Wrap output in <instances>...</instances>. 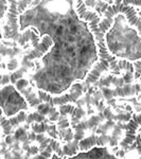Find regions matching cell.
<instances>
[{
	"mask_svg": "<svg viewBox=\"0 0 141 159\" xmlns=\"http://www.w3.org/2000/svg\"><path fill=\"white\" fill-rule=\"evenodd\" d=\"M75 11L80 19L84 20L88 24V28L90 29L92 34L94 35V39H96L97 47H98L99 61L108 65L111 67V70L116 71V72H119L121 70L135 72V68L132 61L125 60H117L107 50L106 42H105V34L100 30L99 24L101 21V17H100L98 13L87 9L85 2L83 0H76Z\"/></svg>",
	"mask_w": 141,
	"mask_h": 159,
	"instance_id": "obj_1",
	"label": "cell"
},
{
	"mask_svg": "<svg viewBox=\"0 0 141 159\" xmlns=\"http://www.w3.org/2000/svg\"><path fill=\"white\" fill-rule=\"evenodd\" d=\"M121 13L125 16V18L129 21V24L134 27L136 30L138 31V34L141 37V17L139 13L136 11L135 7L133 6H124L123 3L120 4H109L108 7L103 13V18L100 21V30L106 34L108 30L111 28L112 24H114L115 16L117 14ZM135 68V79H139L141 76V61H136L133 63Z\"/></svg>",
	"mask_w": 141,
	"mask_h": 159,
	"instance_id": "obj_2",
	"label": "cell"
},
{
	"mask_svg": "<svg viewBox=\"0 0 141 159\" xmlns=\"http://www.w3.org/2000/svg\"><path fill=\"white\" fill-rule=\"evenodd\" d=\"M7 21L3 25V36L2 38L12 39L15 43H18L20 46H25L29 40L32 39V36L36 30L30 29L24 33H19L18 25V1L17 0H7Z\"/></svg>",
	"mask_w": 141,
	"mask_h": 159,
	"instance_id": "obj_3",
	"label": "cell"
},
{
	"mask_svg": "<svg viewBox=\"0 0 141 159\" xmlns=\"http://www.w3.org/2000/svg\"><path fill=\"white\" fill-rule=\"evenodd\" d=\"M84 92L83 82H75L72 84V86L69 89V92L61 94V96L52 97L51 94L47 93L46 91L38 90L37 94L42 102H47L51 106H61L64 104L76 103L79 99L82 97V93Z\"/></svg>",
	"mask_w": 141,
	"mask_h": 159,
	"instance_id": "obj_4",
	"label": "cell"
},
{
	"mask_svg": "<svg viewBox=\"0 0 141 159\" xmlns=\"http://www.w3.org/2000/svg\"><path fill=\"white\" fill-rule=\"evenodd\" d=\"M14 87H15V89L24 97L30 107H37L38 105L42 103V100L39 99L38 94L34 92L28 80H25L24 78L18 80V81L14 84Z\"/></svg>",
	"mask_w": 141,
	"mask_h": 159,
	"instance_id": "obj_5",
	"label": "cell"
},
{
	"mask_svg": "<svg viewBox=\"0 0 141 159\" xmlns=\"http://www.w3.org/2000/svg\"><path fill=\"white\" fill-rule=\"evenodd\" d=\"M141 127V114L133 115L132 119L127 122V124L124 126L125 129V137L121 142H120V147L123 150L129 148L133 142L136 139V132Z\"/></svg>",
	"mask_w": 141,
	"mask_h": 159,
	"instance_id": "obj_6",
	"label": "cell"
},
{
	"mask_svg": "<svg viewBox=\"0 0 141 159\" xmlns=\"http://www.w3.org/2000/svg\"><path fill=\"white\" fill-rule=\"evenodd\" d=\"M53 46V39L49 35H45L42 37L40 42L35 46L32 50L28 51L22 58V63H28V61H32L36 58L43 57L46 53L49 51V49Z\"/></svg>",
	"mask_w": 141,
	"mask_h": 159,
	"instance_id": "obj_7",
	"label": "cell"
},
{
	"mask_svg": "<svg viewBox=\"0 0 141 159\" xmlns=\"http://www.w3.org/2000/svg\"><path fill=\"white\" fill-rule=\"evenodd\" d=\"M27 114L24 110H20L17 115H15L14 117L10 118V119H7L4 112H1V116H0V123H1V129H2V133L3 135L2 136H7L10 135L12 133L13 129L15 127H18L21 123H24L27 121Z\"/></svg>",
	"mask_w": 141,
	"mask_h": 159,
	"instance_id": "obj_8",
	"label": "cell"
},
{
	"mask_svg": "<svg viewBox=\"0 0 141 159\" xmlns=\"http://www.w3.org/2000/svg\"><path fill=\"white\" fill-rule=\"evenodd\" d=\"M93 147H98V136L92 135L87 138H84L79 141V148H80V152L84 151H89Z\"/></svg>",
	"mask_w": 141,
	"mask_h": 159,
	"instance_id": "obj_9",
	"label": "cell"
},
{
	"mask_svg": "<svg viewBox=\"0 0 141 159\" xmlns=\"http://www.w3.org/2000/svg\"><path fill=\"white\" fill-rule=\"evenodd\" d=\"M78 152H80V148H79V141L73 139L72 141L68 142L67 144L63 145V154L64 157H71V156L75 155Z\"/></svg>",
	"mask_w": 141,
	"mask_h": 159,
	"instance_id": "obj_10",
	"label": "cell"
},
{
	"mask_svg": "<svg viewBox=\"0 0 141 159\" xmlns=\"http://www.w3.org/2000/svg\"><path fill=\"white\" fill-rule=\"evenodd\" d=\"M60 107V114L61 116H68V115H70V116H73L74 112H75V109L76 107L72 106V105L70 104H64V105H61Z\"/></svg>",
	"mask_w": 141,
	"mask_h": 159,
	"instance_id": "obj_11",
	"label": "cell"
},
{
	"mask_svg": "<svg viewBox=\"0 0 141 159\" xmlns=\"http://www.w3.org/2000/svg\"><path fill=\"white\" fill-rule=\"evenodd\" d=\"M45 117L46 116H43V115L42 114H39L38 111L36 112H34V114H31V115H28V117H27V122L28 124H32L33 122H43V119H45Z\"/></svg>",
	"mask_w": 141,
	"mask_h": 159,
	"instance_id": "obj_12",
	"label": "cell"
},
{
	"mask_svg": "<svg viewBox=\"0 0 141 159\" xmlns=\"http://www.w3.org/2000/svg\"><path fill=\"white\" fill-rule=\"evenodd\" d=\"M31 129H32L33 132H35L36 134H40V133H45L47 130L48 126L46 125V123L43 122H33L31 124Z\"/></svg>",
	"mask_w": 141,
	"mask_h": 159,
	"instance_id": "obj_13",
	"label": "cell"
},
{
	"mask_svg": "<svg viewBox=\"0 0 141 159\" xmlns=\"http://www.w3.org/2000/svg\"><path fill=\"white\" fill-rule=\"evenodd\" d=\"M50 145L52 147L53 151L57 154L60 157H64V154H63V147L61 145V143L58 142L57 140L54 139V138H51V141H50Z\"/></svg>",
	"mask_w": 141,
	"mask_h": 159,
	"instance_id": "obj_14",
	"label": "cell"
},
{
	"mask_svg": "<svg viewBox=\"0 0 141 159\" xmlns=\"http://www.w3.org/2000/svg\"><path fill=\"white\" fill-rule=\"evenodd\" d=\"M123 91H124L125 97H130L137 94V92H136V85H133V84H125V85H123Z\"/></svg>",
	"mask_w": 141,
	"mask_h": 159,
	"instance_id": "obj_15",
	"label": "cell"
},
{
	"mask_svg": "<svg viewBox=\"0 0 141 159\" xmlns=\"http://www.w3.org/2000/svg\"><path fill=\"white\" fill-rule=\"evenodd\" d=\"M36 109L39 114L43 115V116H48V114H49V111L51 109V105L49 103H47V102H43V103H40L36 107Z\"/></svg>",
	"mask_w": 141,
	"mask_h": 159,
	"instance_id": "obj_16",
	"label": "cell"
},
{
	"mask_svg": "<svg viewBox=\"0 0 141 159\" xmlns=\"http://www.w3.org/2000/svg\"><path fill=\"white\" fill-rule=\"evenodd\" d=\"M103 121V120L101 119V117L99 116H91L90 118L88 119V124H89V129H96L97 126H99L100 124H101V122Z\"/></svg>",
	"mask_w": 141,
	"mask_h": 159,
	"instance_id": "obj_17",
	"label": "cell"
},
{
	"mask_svg": "<svg viewBox=\"0 0 141 159\" xmlns=\"http://www.w3.org/2000/svg\"><path fill=\"white\" fill-rule=\"evenodd\" d=\"M24 74H25V69H17V70H15L11 74V83L15 84L18 80L24 78Z\"/></svg>",
	"mask_w": 141,
	"mask_h": 159,
	"instance_id": "obj_18",
	"label": "cell"
},
{
	"mask_svg": "<svg viewBox=\"0 0 141 159\" xmlns=\"http://www.w3.org/2000/svg\"><path fill=\"white\" fill-rule=\"evenodd\" d=\"M48 117H49V120L52 122H55V121H58L61 117V114H60V110H57L55 108V106H51V109L48 114Z\"/></svg>",
	"mask_w": 141,
	"mask_h": 159,
	"instance_id": "obj_19",
	"label": "cell"
},
{
	"mask_svg": "<svg viewBox=\"0 0 141 159\" xmlns=\"http://www.w3.org/2000/svg\"><path fill=\"white\" fill-rule=\"evenodd\" d=\"M70 126V121L68 120L67 116H61L57 121V127L60 129H68Z\"/></svg>",
	"mask_w": 141,
	"mask_h": 159,
	"instance_id": "obj_20",
	"label": "cell"
},
{
	"mask_svg": "<svg viewBox=\"0 0 141 159\" xmlns=\"http://www.w3.org/2000/svg\"><path fill=\"white\" fill-rule=\"evenodd\" d=\"M102 93H103L104 98L107 100V101H109V100H111L112 98H114V90L111 88H108V87L106 86H103L101 89Z\"/></svg>",
	"mask_w": 141,
	"mask_h": 159,
	"instance_id": "obj_21",
	"label": "cell"
},
{
	"mask_svg": "<svg viewBox=\"0 0 141 159\" xmlns=\"http://www.w3.org/2000/svg\"><path fill=\"white\" fill-rule=\"evenodd\" d=\"M19 66V61L16 60V58L13 57L12 60H10L9 61H7V69L9 71H15L17 70V68H18Z\"/></svg>",
	"mask_w": 141,
	"mask_h": 159,
	"instance_id": "obj_22",
	"label": "cell"
},
{
	"mask_svg": "<svg viewBox=\"0 0 141 159\" xmlns=\"http://www.w3.org/2000/svg\"><path fill=\"white\" fill-rule=\"evenodd\" d=\"M64 140L66 141V142H70V141H72L74 139V133L72 130V127H68L67 129H66V133L65 135H64Z\"/></svg>",
	"mask_w": 141,
	"mask_h": 159,
	"instance_id": "obj_23",
	"label": "cell"
},
{
	"mask_svg": "<svg viewBox=\"0 0 141 159\" xmlns=\"http://www.w3.org/2000/svg\"><path fill=\"white\" fill-rule=\"evenodd\" d=\"M32 3V0H18V11L19 13H22L25 10V7H28L30 4Z\"/></svg>",
	"mask_w": 141,
	"mask_h": 159,
	"instance_id": "obj_24",
	"label": "cell"
},
{
	"mask_svg": "<svg viewBox=\"0 0 141 159\" xmlns=\"http://www.w3.org/2000/svg\"><path fill=\"white\" fill-rule=\"evenodd\" d=\"M74 129H89V124H88V120L85 121V120H80V122L78 123V124H75L74 126L72 127Z\"/></svg>",
	"mask_w": 141,
	"mask_h": 159,
	"instance_id": "obj_25",
	"label": "cell"
},
{
	"mask_svg": "<svg viewBox=\"0 0 141 159\" xmlns=\"http://www.w3.org/2000/svg\"><path fill=\"white\" fill-rule=\"evenodd\" d=\"M123 80H124L125 84H132L133 81L135 80L134 72H132V71H126L124 75H123Z\"/></svg>",
	"mask_w": 141,
	"mask_h": 159,
	"instance_id": "obj_26",
	"label": "cell"
},
{
	"mask_svg": "<svg viewBox=\"0 0 141 159\" xmlns=\"http://www.w3.org/2000/svg\"><path fill=\"white\" fill-rule=\"evenodd\" d=\"M53 152H54V151H53L52 147H51V145L49 144L47 148H45V150L40 152V154H42V155L43 156V158H51V157H52Z\"/></svg>",
	"mask_w": 141,
	"mask_h": 159,
	"instance_id": "obj_27",
	"label": "cell"
},
{
	"mask_svg": "<svg viewBox=\"0 0 141 159\" xmlns=\"http://www.w3.org/2000/svg\"><path fill=\"white\" fill-rule=\"evenodd\" d=\"M103 114H104L105 119H106V120H115V119H116V116L112 114L111 107H107V108H105L103 110Z\"/></svg>",
	"mask_w": 141,
	"mask_h": 159,
	"instance_id": "obj_28",
	"label": "cell"
},
{
	"mask_svg": "<svg viewBox=\"0 0 141 159\" xmlns=\"http://www.w3.org/2000/svg\"><path fill=\"white\" fill-rule=\"evenodd\" d=\"M122 3L124 4V6L141 7V0H123Z\"/></svg>",
	"mask_w": 141,
	"mask_h": 159,
	"instance_id": "obj_29",
	"label": "cell"
},
{
	"mask_svg": "<svg viewBox=\"0 0 141 159\" xmlns=\"http://www.w3.org/2000/svg\"><path fill=\"white\" fill-rule=\"evenodd\" d=\"M74 139L80 141L85 138V130L84 129H74Z\"/></svg>",
	"mask_w": 141,
	"mask_h": 159,
	"instance_id": "obj_30",
	"label": "cell"
},
{
	"mask_svg": "<svg viewBox=\"0 0 141 159\" xmlns=\"http://www.w3.org/2000/svg\"><path fill=\"white\" fill-rule=\"evenodd\" d=\"M102 92V91H101ZM100 91H97L96 93H93V98L91 99V102L93 105L98 106V104L100 103V101L102 100V93Z\"/></svg>",
	"mask_w": 141,
	"mask_h": 159,
	"instance_id": "obj_31",
	"label": "cell"
},
{
	"mask_svg": "<svg viewBox=\"0 0 141 159\" xmlns=\"http://www.w3.org/2000/svg\"><path fill=\"white\" fill-rule=\"evenodd\" d=\"M10 83H11V75H9V74H2L1 87H6V85H9Z\"/></svg>",
	"mask_w": 141,
	"mask_h": 159,
	"instance_id": "obj_32",
	"label": "cell"
},
{
	"mask_svg": "<svg viewBox=\"0 0 141 159\" xmlns=\"http://www.w3.org/2000/svg\"><path fill=\"white\" fill-rule=\"evenodd\" d=\"M55 125H50V126H48V129H47V130H48V133H49V135L51 136L52 138H54V139H56V138L58 137V132L56 133V130H55Z\"/></svg>",
	"mask_w": 141,
	"mask_h": 159,
	"instance_id": "obj_33",
	"label": "cell"
},
{
	"mask_svg": "<svg viewBox=\"0 0 141 159\" xmlns=\"http://www.w3.org/2000/svg\"><path fill=\"white\" fill-rule=\"evenodd\" d=\"M25 134H27V129L25 127H18V129L15 130V137H16L17 140Z\"/></svg>",
	"mask_w": 141,
	"mask_h": 159,
	"instance_id": "obj_34",
	"label": "cell"
},
{
	"mask_svg": "<svg viewBox=\"0 0 141 159\" xmlns=\"http://www.w3.org/2000/svg\"><path fill=\"white\" fill-rule=\"evenodd\" d=\"M50 141H51V138H50V137H47L45 140L43 141V142H40V143H39V152H42V151H43L46 148L48 147V145L50 144Z\"/></svg>",
	"mask_w": 141,
	"mask_h": 159,
	"instance_id": "obj_35",
	"label": "cell"
},
{
	"mask_svg": "<svg viewBox=\"0 0 141 159\" xmlns=\"http://www.w3.org/2000/svg\"><path fill=\"white\" fill-rule=\"evenodd\" d=\"M114 97H121V98L125 97L124 91H123V86L122 87H120V86L116 87V89L114 90Z\"/></svg>",
	"mask_w": 141,
	"mask_h": 159,
	"instance_id": "obj_36",
	"label": "cell"
},
{
	"mask_svg": "<svg viewBox=\"0 0 141 159\" xmlns=\"http://www.w3.org/2000/svg\"><path fill=\"white\" fill-rule=\"evenodd\" d=\"M2 138L4 139L7 144H9V145L13 144V143L16 141V137H15V136H11V135H7L6 137H2Z\"/></svg>",
	"mask_w": 141,
	"mask_h": 159,
	"instance_id": "obj_37",
	"label": "cell"
},
{
	"mask_svg": "<svg viewBox=\"0 0 141 159\" xmlns=\"http://www.w3.org/2000/svg\"><path fill=\"white\" fill-rule=\"evenodd\" d=\"M136 148H137V152L141 156V135H138L136 137Z\"/></svg>",
	"mask_w": 141,
	"mask_h": 159,
	"instance_id": "obj_38",
	"label": "cell"
},
{
	"mask_svg": "<svg viewBox=\"0 0 141 159\" xmlns=\"http://www.w3.org/2000/svg\"><path fill=\"white\" fill-rule=\"evenodd\" d=\"M38 152H39V147H36V145H31L30 150L28 151L27 153H30L32 156H35L36 154H38Z\"/></svg>",
	"mask_w": 141,
	"mask_h": 159,
	"instance_id": "obj_39",
	"label": "cell"
},
{
	"mask_svg": "<svg viewBox=\"0 0 141 159\" xmlns=\"http://www.w3.org/2000/svg\"><path fill=\"white\" fill-rule=\"evenodd\" d=\"M99 127L102 130V134H107V133H108V130L111 129V127H109V125L107 124V123H105V124H100Z\"/></svg>",
	"mask_w": 141,
	"mask_h": 159,
	"instance_id": "obj_40",
	"label": "cell"
},
{
	"mask_svg": "<svg viewBox=\"0 0 141 159\" xmlns=\"http://www.w3.org/2000/svg\"><path fill=\"white\" fill-rule=\"evenodd\" d=\"M116 119L123 120V121H130V120L132 119V117H130L129 114H126V115H119V116H116Z\"/></svg>",
	"mask_w": 141,
	"mask_h": 159,
	"instance_id": "obj_41",
	"label": "cell"
},
{
	"mask_svg": "<svg viewBox=\"0 0 141 159\" xmlns=\"http://www.w3.org/2000/svg\"><path fill=\"white\" fill-rule=\"evenodd\" d=\"M119 144V139L116 137H112L111 136V139H109V145L111 147H116V145Z\"/></svg>",
	"mask_w": 141,
	"mask_h": 159,
	"instance_id": "obj_42",
	"label": "cell"
},
{
	"mask_svg": "<svg viewBox=\"0 0 141 159\" xmlns=\"http://www.w3.org/2000/svg\"><path fill=\"white\" fill-rule=\"evenodd\" d=\"M111 80H112V75H108L106 79L103 80V81H102V85H104V86L108 87V86L111 84Z\"/></svg>",
	"mask_w": 141,
	"mask_h": 159,
	"instance_id": "obj_43",
	"label": "cell"
},
{
	"mask_svg": "<svg viewBox=\"0 0 141 159\" xmlns=\"http://www.w3.org/2000/svg\"><path fill=\"white\" fill-rule=\"evenodd\" d=\"M85 2L86 7H96V0H83Z\"/></svg>",
	"mask_w": 141,
	"mask_h": 159,
	"instance_id": "obj_44",
	"label": "cell"
},
{
	"mask_svg": "<svg viewBox=\"0 0 141 159\" xmlns=\"http://www.w3.org/2000/svg\"><path fill=\"white\" fill-rule=\"evenodd\" d=\"M46 138H47V137H46V136L43 135V133H40V134H37L36 135V141H37L38 143L43 142V141L45 140Z\"/></svg>",
	"mask_w": 141,
	"mask_h": 159,
	"instance_id": "obj_45",
	"label": "cell"
},
{
	"mask_svg": "<svg viewBox=\"0 0 141 159\" xmlns=\"http://www.w3.org/2000/svg\"><path fill=\"white\" fill-rule=\"evenodd\" d=\"M30 143H31L30 140H27L25 142L22 143V148H24V151H27V152H28V151L30 150V148H31Z\"/></svg>",
	"mask_w": 141,
	"mask_h": 159,
	"instance_id": "obj_46",
	"label": "cell"
},
{
	"mask_svg": "<svg viewBox=\"0 0 141 159\" xmlns=\"http://www.w3.org/2000/svg\"><path fill=\"white\" fill-rule=\"evenodd\" d=\"M28 135H29V140L31 141V142H32V141L36 140V135L37 134L35 132H33V130H32V132H31L30 134H28Z\"/></svg>",
	"mask_w": 141,
	"mask_h": 159,
	"instance_id": "obj_47",
	"label": "cell"
},
{
	"mask_svg": "<svg viewBox=\"0 0 141 159\" xmlns=\"http://www.w3.org/2000/svg\"><path fill=\"white\" fill-rule=\"evenodd\" d=\"M12 154H13V158H22L21 154L18 152V150H14Z\"/></svg>",
	"mask_w": 141,
	"mask_h": 159,
	"instance_id": "obj_48",
	"label": "cell"
},
{
	"mask_svg": "<svg viewBox=\"0 0 141 159\" xmlns=\"http://www.w3.org/2000/svg\"><path fill=\"white\" fill-rule=\"evenodd\" d=\"M18 140H19V141H20V142H21V143H24V142H25V141H27V140H29V135H28V134H25V135H22L21 137H20Z\"/></svg>",
	"mask_w": 141,
	"mask_h": 159,
	"instance_id": "obj_49",
	"label": "cell"
},
{
	"mask_svg": "<svg viewBox=\"0 0 141 159\" xmlns=\"http://www.w3.org/2000/svg\"><path fill=\"white\" fill-rule=\"evenodd\" d=\"M97 107H98V110H99V111H102V110H104V109H105L104 103H103L102 101H100V103L98 104V106H97Z\"/></svg>",
	"mask_w": 141,
	"mask_h": 159,
	"instance_id": "obj_50",
	"label": "cell"
},
{
	"mask_svg": "<svg viewBox=\"0 0 141 159\" xmlns=\"http://www.w3.org/2000/svg\"><path fill=\"white\" fill-rule=\"evenodd\" d=\"M124 154H125V153H124V150L122 148V150L120 151V152H118L116 157H124Z\"/></svg>",
	"mask_w": 141,
	"mask_h": 159,
	"instance_id": "obj_51",
	"label": "cell"
},
{
	"mask_svg": "<svg viewBox=\"0 0 141 159\" xmlns=\"http://www.w3.org/2000/svg\"><path fill=\"white\" fill-rule=\"evenodd\" d=\"M39 2H40V0H35V1H32V3L30 4V7H36Z\"/></svg>",
	"mask_w": 141,
	"mask_h": 159,
	"instance_id": "obj_52",
	"label": "cell"
},
{
	"mask_svg": "<svg viewBox=\"0 0 141 159\" xmlns=\"http://www.w3.org/2000/svg\"><path fill=\"white\" fill-rule=\"evenodd\" d=\"M123 0H114V4H120L122 3Z\"/></svg>",
	"mask_w": 141,
	"mask_h": 159,
	"instance_id": "obj_53",
	"label": "cell"
},
{
	"mask_svg": "<svg viewBox=\"0 0 141 159\" xmlns=\"http://www.w3.org/2000/svg\"><path fill=\"white\" fill-rule=\"evenodd\" d=\"M104 1L108 2L109 4H112V3H114V0H104Z\"/></svg>",
	"mask_w": 141,
	"mask_h": 159,
	"instance_id": "obj_54",
	"label": "cell"
},
{
	"mask_svg": "<svg viewBox=\"0 0 141 159\" xmlns=\"http://www.w3.org/2000/svg\"><path fill=\"white\" fill-rule=\"evenodd\" d=\"M139 81H140V85H141V76H140V78H139Z\"/></svg>",
	"mask_w": 141,
	"mask_h": 159,
	"instance_id": "obj_55",
	"label": "cell"
},
{
	"mask_svg": "<svg viewBox=\"0 0 141 159\" xmlns=\"http://www.w3.org/2000/svg\"><path fill=\"white\" fill-rule=\"evenodd\" d=\"M139 15H140V17H141V12H140V13H139Z\"/></svg>",
	"mask_w": 141,
	"mask_h": 159,
	"instance_id": "obj_56",
	"label": "cell"
},
{
	"mask_svg": "<svg viewBox=\"0 0 141 159\" xmlns=\"http://www.w3.org/2000/svg\"><path fill=\"white\" fill-rule=\"evenodd\" d=\"M139 100H141V96H140V97H139Z\"/></svg>",
	"mask_w": 141,
	"mask_h": 159,
	"instance_id": "obj_57",
	"label": "cell"
}]
</instances>
